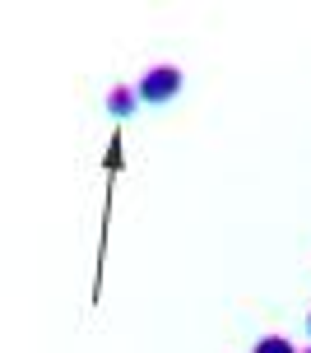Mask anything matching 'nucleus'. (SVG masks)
<instances>
[{
  "label": "nucleus",
  "instance_id": "obj_1",
  "mask_svg": "<svg viewBox=\"0 0 311 353\" xmlns=\"http://www.w3.org/2000/svg\"><path fill=\"white\" fill-rule=\"evenodd\" d=\"M139 103H154V107H163V103H172L177 93H181V70H172V65H158V70H149L144 79H139Z\"/></svg>",
  "mask_w": 311,
  "mask_h": 353
},
{
  "label": "nucleus",
  "instance_id": "obj_2",
  "mask_svg": "<svg viewBox=\"0 0 311 353\" xmlns=\"http://www.w3.org/2000/svg\"><path fill=\"white\" fill-rule=\"evenodd\" d=\"M135 103H139V93L135 88H112V93H107V112H112V117H130V112H135Z\"/></svg>",
  "mask_w": 311,
  "mask_h": 353
},
{
  "label": "nucleus",
  "instance_id": "obj_3",
  "mask_svg": "<svg viewBox=\"0 0 311 353\" xmlns=\"http://www.w3.org/2000/svg\"><path fill=\"white\" fill-rule=\"evenodd\" d=\"M251 353H297V349H293V344H288L283 335H265V339H260V344H256Z\"/></svg>",
  "mask_w": 311,
  "mask_h": 353
},
{
  "label": "nucleus",
  "instance_id": "obj_4",
  "mask_svg": "<svg viewBox=\"0 0 311 353\" xmlns=\"http://www.w3.org/2000/svg\"><path fill=\"white\" fill-rule=\"evenodd\" d=\"M307 330H311V316H307Z\"/></svg>",
  "mask_w": 311,
  "mask_h": 353
},
{
  "label": "nucleus",
  "instance_id": "obj_5",
  "mask_svg": "<svg viewBox=\"0 0 311 353\" xmlns=\"http://www.w3.org/2000/svg\"><path fill=\"white\" fill-rule=\"evenodd\" d=\"M302 353H311V349H302Z\"/></svg>",
  "mask_w": 311,
  "mask_h": 353
}]
</instances>
